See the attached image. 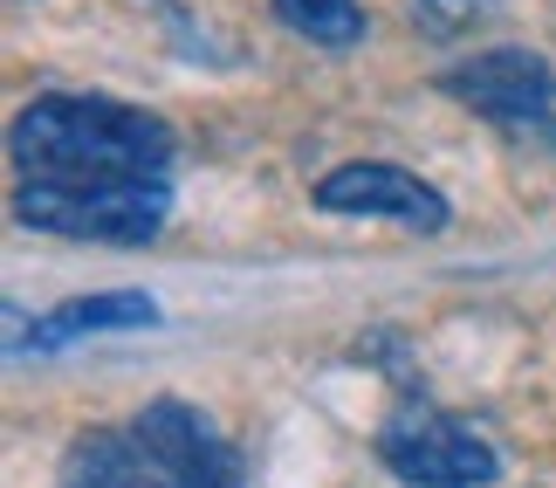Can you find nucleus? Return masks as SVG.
<instances>
[{
    "instance_id": "1",
    "label": "nucleus",
    "mask_w": 556,
    "mask_h": 488,
    "mask_svg": "<svg viewBox=\"0 0 556 488\" xmlns=\"http://www.w3.org/2000/svg\"><path fill=\"white\" fill-rule=\"evenodd\" d=\"M8 152L21 179L103 186V179H165L173 124L117 97H41L14 117Z\"/></svg>"
},
{
    "instance_id": "2",
    "label": "nucleus",
    "mask_w": 556,
    "mask_h": 488,
    "mask_svg": "<svg viewBox=\"0 0 556 488\" xmlns=\"http://www.w3.org/2000/svg\"><path fill=\"white\" fill-rule=\"evenodd\" d=\"M62 488H248L233 440L186 399H152L131 427L97 434L70 454Z\"/></svg>"
},
{
    "instance_id": "3",
    "label": "nucleus",
    "mask_w": 556,
    "mask_h": 488,
    "mask_svg": "<svg viewBox=\"0 0 556 488\" xmlns=\"http://www.w3.org/2000/svg\"><path fill=\"white\" fill-rule=\"evenodd\" d=\"M14 221L41 227L62 241H111V248H144L173 221L165 179H103V186H55V179H21Z\"/></svg>"
},
{
    "instance_id": "4",
    "label": "nucleus",
    "mask_w": 556,
    "mask_h": 488,
    "mask_svg": "<svg viewBox=\"0 0 556 488\" xmlns=\"http://www.w3.org/2000/svg\"><path fill=\"white\" fill-rule=\"evenodd\" d=\"M446 97H460L467 111H481L488 124H502L508 138H543L556 145V70L529 49H481L454 62L440 76Z\"/></svg>"
},
{
    "instance_id": "5",
    "label": "nucleus",
    "mask_w": 556,
    "mask_h": 488,
    "mask_svg": "<svg viewBox=\"0 0 556 488\" xmlns=\"http://www.w3.org/2000/svg\"><path fill=\"white\" fill-rule=\"evenodd\" d=\"M378 461L413 488H488L502 481V454L475 427L446 413H399L378 434Z\"/></svg>"
},
{
    "instance_id": "6",
    "label": "nucleus",
    "mask_w": 556,
    "mask_h": 488,
    "mask_svg": "<svg viewBox=\"0 0 556 488\" xmlns=\"http://www.w3.org/2000/svg\"><path fill=\"white\" fill-rule=\"evenodd\" d=\"M316 207H324V214H357V221H399V227H413V235H440L446 227V200L433 186L413 179L405 165H378V159L324 173L316 179Z\"/></svg>"
},
{
    "instance_id": "7",
    "label": "nucleus",
    "mask_w": 556,
    "mask_h": 488,
    "mask_svg": "<svg viewBox=\"0 0 556 488\" xmlns=\"http://www.w3.org/2000/svg\"><path fill=\"white\" fill-rule=\"evenodd\" d=\"M159 324V303L144 289H103V296H70L62 310L35 316V330L14 337V351H62L76 337H97V330H144Z\"/></svg>"
},
{
    "instance_id": "8",
    "label": "nucleus",
    "mask_w": 556,
    "mask_h": 488,
    "mask_svg": "<svg viewBox=\"0 0 556 488\" xmlns=\"http://www.w3.org/2000/svg\"><path fill=\"white\" fill-rule=\"evenodd\" d=\"M275 21L282 28H295L303 41H316V49H357L365 41V8L357 0H268Z\"/></svg>"
},
{
    "instance_id": "9",
    "label": "nucleus",
    "mask_w": 556,
    "mask_h": 488,
    "mask_svg": "<svg viewBox=\"0 0 556 488\" xmlns=\"http://www.w3.org/2000/svg\"><path fill=\"white\" fill-rule=\"evenodd\" d=\"M488 8H495V0H413V21H419L433 41H454V35L475 28Z\"/></svg>"
}]
</instances>
